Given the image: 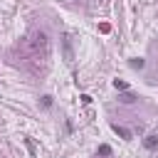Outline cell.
<instances>
[{
    "label": "cell",
    "instance_id": "cell-1",
    "mask_svg": "<svg viewBox=\"0 0 158 158\" xmlns=\"http://www.w3.org/2000/svg\"><path fill=\"white\" fill-rule=\"evenodd\" d=\"M114 133H118L123 141H131V131H128V128H123V126H118V123H114Z\"/></svg>",
    "mask_w": 158,
    "mask_h": 158
},
{
    "label": "cell",
    "instance_id": "cell-2",
    "mask_svg": "<svg viewBox=\"0 0 158 158\" xmlns=\"http://www.w3.org/2000/svg\"><path fill=\"white\" fill-rule=\"evenodd\" d=\"M64 57H67V62L74 59V52H72V42H69V37H64Z\"/></svg>",
    "mask_w": 158,
    "mask_h": 158
},
{
    "label": "cell",
    "instance_id": "cell-3",
    "mask_svg": "<svg viewBox=\"0 0 158 158\" xmlns=\"http://www.w3.org/2000/svg\"><path fill=\"white\" fill-rule=\"evenodd\" d=\"M136 99H138V96H136V94H131V91H123V94L118 96V101H121V104H133Z\"/></svg>",
    "mask_w": 158,
    "mask_h": 158
},
{
    "label": "cell",
    "instance_id": "cell-4",
    "mask_svg": "<svg viewBox=\"0 0 158 158\" xmlns=\"http://www.w3.org/2000/svg\"><path fill=\"white\" fill-rule=\"evenodd\" d=\"M143 146H146V148H156V146H158V136H156V133L146 136V138H143Z\"/></svg>",
    "mask_w": 158,
    "mask_h": 158
},
{
    "label": "cell",
    "instance_id": "cell-5",
    "mask_svg": "<svg viewBox=\"0 0 158 158\" xmlns=\"http://www.w3.org/2000/svg\"><path fill=\"white\" fill-rule=\"evenodd\" d=\"M114 86H116V89H121V91H126V89H128V84H126V81H121V79H116V81H114Z\"/></svg>",
    "mask_w": 158,
    "mask_h": 158
},
{
    "label": "cell",
    "instance_id": "cell-6",
    "mask_svg": "<svg viewBox=\"0 0 158 158\" xmlns=\"http://www.w3.org/2000/svg\"><path fill=\"white\" fill-rule=\"evenodd\" d=\"M99 156H111V148L109 146H99Z\"/></svg>",
    "mask_w": 158,
    "mask_h": 158
},
{
    "label": "cell",
    "instance_id": "cell-7",
    "mask_svg": "<svg viewBox=\"0 0 158 158\" xmlns=\"http://www.w3.org/2000/svg\"><path fill=\"white\" fill-rule=\"evenodd\" d=\"M25 146H27V151L35 156V146H32V141H30V138H25Z\"/></svg>",
    "mask_w": 158,
    "mask_h": 158
},
{
    "label": "cell",
    "instance_id": "cell-8",
    "mask_svg": "<svg viewBox=\"0 0 158 158\" xmlns=\"http://www.w3.org/2000/svg\"><path fill=\"white\" fill-rule=\"evenodd\" d=\"M131 67H138V69H141V67H143V59H131Z\"/></svg>",
    "mask_w": 158,
    "mask_h": 158
},
{
    "label": "cell",
    "instance_id": "cell-9",
    "mask_svg": "<svg viewBox=\"0 0 158 158\" xmlns=\"http://www.w3.org/2000/svg\"><path fill=\"white\" fill-rule=\"evenodd\" d=\"M42 104L44 106H52V96H42Z\"/></svg>",
    "mask_w": 158,
    "mask_h": 158
}]
</instances>
